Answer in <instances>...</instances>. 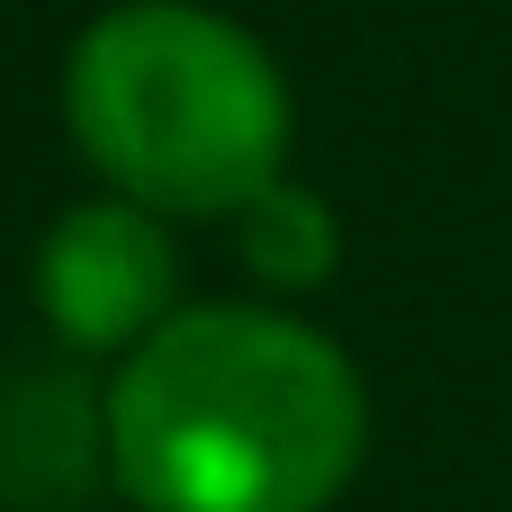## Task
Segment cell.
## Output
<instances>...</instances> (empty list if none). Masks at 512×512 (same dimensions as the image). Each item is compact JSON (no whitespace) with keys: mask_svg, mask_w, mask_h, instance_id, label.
Here are the masks:
<instances>
[{"mask_svg":"<svg viewBox=\"0 0 512 512\" xmlns=\"http://www.w3.org/2000/svg\"><path fill=\"white\" fill-rule=\"evenodd\" d=\"M180 252H171V225L162 207L108 189V198H81L45 225L36 243V306L45 324L72 342V351H135L153 342L180 306Z\"/></svg>","mask_w":512,"mask_h":512,"instance_id":"obj_3","label":"cell"},{"mask_svg":"<svg viewBox=\"0 0 512 512\" xmlns=\"http://www.w3.org/2000/svg\"><path fill=\"white\" fill-rule=\"evenodd\" d=\"M360 459V369L270 306H180L108 387V468L144 512H324Z\"/></svg>","mask_w":512,"mask_h":512,"instance_id":"obj_1","label":"cell"},{"mask_svg":"<svg viewBox=\"0 0 512 512\" xmlns=\"http://www.w3.org/2000/svg\"><path fill=\"white\" fill-rule=\"evenodd\" d=\"M108 468V396L72 360L0 369V504L9 512H72Z\"/></svg>","mask_w":512,"mask_h":512,"instance_id":"obj_4","label":"cell"},{"mask_svg":"<svg viewBox=\"0 0 512 512\" xmlns=\"http://www.w3.org/2000/svg\"><path fill=\"white\" fill-rule=\"evenodd\" d=\"M81 162L162 216H243L288 180V81L252 27L198 0H117L63 63Z\"/></svg>","mask_w":512,"mask_h":512,"instance_id":"obj_2","label":"cell"},{"mask_svg":"<svg viewBox=\"0 0 512 512\" xmlns=\"http://www.w3.org/2000/svg\"><path fill=\"white\" fill-rule=\"evenodd\" d=\"M234 243H243V270L261 288H324L333 261H342V216L297 189V180H270L243 216H234Z\"/></svg>","mask_w":512,"mask_h":512,"instance_id":"obj_5","label":"cell"}]
</instances>
